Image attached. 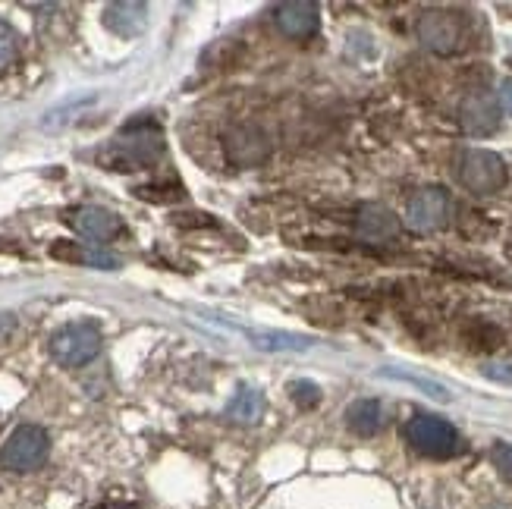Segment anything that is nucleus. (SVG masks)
I'll list each match as a JSON object with an SVG mask.
<instances>
[{"label":"nucleus","instance_id":"2","mask_svg":"<svg viewBox=\"0 0 512 509\" xmlns=\"http://www.w3.org/2000/svg\"><path fill=\"white\" fill-rule=\"evenodd\" d=\"M51 453V440L38 425H22L16 428L4 450H0V462L10 469V472H35L44 466V459Z\"/></svg>","mask_w":512,"mask_h":509},{"label":"nucleus","instance_id":"7","mask_svg":"<svg viewBox=\"0 0 512 509\" xmlns=\"http://www.w3.org/2000/svg\"><path fill=\"white\" fill-rule=\"evenodd\" d=\"M459 117H462V129L469 132V136H491L500 123V101L494 92L478 88V92H472L462 101Z\"/></svg>","mask_w":512,"mask_h":509},{"label":"nucleus","instance_id":"4","mask_svg":"<svg viewBox=\"0 0 512 509\" xmlns=\"http://www.w3.org/2000/svg\"><path fill=\"white\" fill-rule=\"evenodd\" d=\"M459 183L478 192V195H491L497 189H503L506 183V164L497 158L494 151H462L459 158Z\"/></svg>","mask_w":512,"mask_h":509},{"label":"nucleus","instance_id":"16","mask_svg":"<svg viewBox=\"0 0 512 509\" xmlns=\"http://www.w3.org/2000/svg\"><path fill=\"white\" fill-rule=\"evenodd\" d=\"M54 255L57 258H70V261H82V264H92V268H101V271L117 268V258L107 255V252H98V249H63V246H57Z\"/></svg>","mask_w":512,"mask_h":509},{"label":"nucleus","instance_id":"5","mask_svg":"<svg viewBox=\"0 0 512 509\" xmlns=\"http://www.w3.org/2000/svg\"><path fill=\"white\" fill-rule=\"evenodd\" d=\"M450 220V195L443 189H421L406 205V227L415 233H434Z\"/></svg>","mask_w":512,"mask_h":509},{"label":"nucleus","instance_id":"10","mask_svg":"<svg viewBox=\"0 0 512 509\" xmlns=\"http://www.w3.org/2000/svg\"><path fill=\"white\" fill-rule=\"evenodd\" d=\"M274 19L283 35L289 38H311L318 32V4L311 0H289L274 10Z\"/></svg>","mask_w":512,"mask_h":509},{"label":"nucleus","instance_id":"3","mask_svg":"<svg viewBox=\"0 0 512 509\" xmlns=\"http://www.w3.org/2000/svg\"><path fill=\"white\" fill-rule=\"evenodd\" d=\"M406 437L418 453L434 456V459H450L459 453L456 428L450 422H443V418H434V415H415L406 425Z\"/></svg>","mask_w":512,"mask_h":509},{"label":"nucleus","instance_id":"19","mask_svg":"<svg viewBox=\"0 0 512 509\" xmlns=\"http://www.w3.org/2000/svg\"><path fill=\"white\" fill-rule=\"evenodd\" d=\"M289 396L302 406V409H311V406H318L321 400V390L315 384H308V381H296V384H289Z\"/></svg>","mask_w":512,"mask_h":509},{"label":"nucleus","instance_id":"17","mask_svg":"<svg viewBox=\"0 0 512 509\" xmlns=\"http://www.w3.org/2000/svg\"><path fill=\"white\" fill-rule=\"evenodd\" d=\"M384 378H396V381H406V384H412V387H421L428 396H434V400H443V403L450 400L447 387H440V384H434V381H428V378H415V374H399V371H384Z\"/></svg>","mask_w":512,"mask_h":509},{"label":"nucleus","instance_id":"21","mask_svg":"<svg viewBox=\"0 0 512 509\" xmlns=\"http://www.w3.org/2000/svg\"><path fill=\"white\" fill-rule=\"evenodd\" d=\"M497 101H500V110H506V114L512 117V79H503V82H500Z\"/></svg>","mask_w":512,"mask_h":509},{"label":"nucleus","instance_id":"13","mask_svg":"<svg viewBox=\"0 0 512 509\" xmlns=\"http://www.w3.org/2000/svg\"><path fill=\"white\" fill-rule=\"evenodd\" d=\"M261 415H264V396L255 387H242L227 406V418L236 425H258Z\"/></svg>","mask_w":512,"mask_h":509},{"label":"nucleus","instance_id":"6","mask_svg":"<svg viewBox=\"0 0 512 509\" xmlns=\"http://www.w3.org/2000/svg\"><path fill=\"white\" fill-rule=\"evenodd\" d=\"M161 154V136L158 129H148V126H139V129H126L123 136L114 142V170H129V167H139V164H148Z\"/></svg>","mask_w":512,"mask_h":509},{"label":"nucleus","instance_id":"8","mask_svg":"<svg viewBox=\"0 0 512 509\" xmlns=\"http://www.w3.org/2000/svg\"><path fill=\"white\" fill-rule=\"evenodd\" d=\"M70 227L76 233H82L85 239H95V242H110L120 230H123V220L107 211V208H95V205H85V208H76L70 211Z\"/></svg>","mask_w":512,"mask_h":509},{"label":"nucleus","instance_id":"1","mask_svg":"<svg viewBox=\"0 0 512 509\" xmlns=\"http://www.w3.org/2000/svg\"><path fill=\"white\" fill-rule=\"evenodd\" d=\"M98 352H101V330L92 321L66 324L51 337V356L66 368L88 365Z\"/></svg>","mask_w":512,"mask_h":509},{"label":"nucleus","instance_id":"18","mask_svg":"<svg viewBox=\"0 0 512 509\" xmlns=\"http://www.w3.org/2000/svg\"><path fill=\"white\" fill-rule=\"evenodd\" d=\"M13 57H16V32L0 19V73L13 63Z\"/></svg>","mask_w":512,"mask_h":509},{"label":"nucleus","instance_id":"20","mask_svg":"<svg viewBox=\"0 0 512 509\" xmlns=\"http://www.w3.org/2000/svg\"><path fill=\"white\" fill-rule=\"evenodd\" d=\"M494 466L506 481H512V444H497L494 447Z\"/></svg>","mask_w":512,"mask_h":509},{"label":"nucleus","instance_id":"12","mask_svg":"<svg viewBox=\"0 0 512 509\" xmlns=\"http://www.w3.org/2000/svg\"><path fill=\"white\" fill-rule=\"evenodd\" d=\"M396 230H399V224H396V217L387 208H381V205L362 208V214H359V233H362V239H368V242H387V239L396 236Z\"/></svg>","mask_w":512,"mask_h":509},{"label":"nucleus","instance_id":"15","mask_svg":"<svg viewBox=\"0 0 512 509\" xmlns=\"http://www.w3.org/2000/svg\"><path fill=\"white\" fill-rule=\"evenodd\" d=\"M246 337L258 346V349H264V352H302V349H308L311 343L308 340H302V337H293V334H280V330H246Z\"/></svg>","mask_w":512,"mask_h":509},{"label":"nucleus","instance_id":"9","mask_svg":"<svg viewBox=\"0 0 512 509\" xmlns=\"http://www.w3.org/2000/svg\"><path fill=\"white\" fill-rule=\"evenodd\" d=\"M418 38L425 48L437 51V54H450L459 48V22L450 13H425L418 22Z\"/></svg>","mask_w":512,"mask_h":509},{"label":"nucleus","instance_id":"22","mask_svg":"<svg viewBox=\"0 0 512 509\" xmlns=\"http://www.w3.org/2000/svg\"><path fill=\"white\" fill-rule=\"evenodd\" d=\"M92 509H142V506L139 503H129V500H104V503H98Z\"/></svg>","mask_w":512,"mask_h":509},{"label":"nucleus","instance_id":"11","mask_svg":"<svg viewBox=\"0 0 512 509\" xmlns=\"http://www.w3.org/2000/svg\"><path fill=\"white\" fill-rule=\"evenodd\" d=\"M145 13H148L145 4H110L104 10V22H107L110 32L132 38V35H139L145 29Z\"/></svg>","mask_w":512,"mask_h":509},{"label":"nucleus","instance_id":"14","mask_svg":"<svg viewBox=\"0 0 512 509\" xmlns=\"http://www.w3.org/2000/svg\"><path fill=\"white\" fill-rule=\"evenodd\" d=\"M346 425L359 434V437H371L381 431L384 425V409L377 400H359V403H352L349 412H346Z\"/></svg>","mask_w":512,"mask_h":509}]
</instances>
